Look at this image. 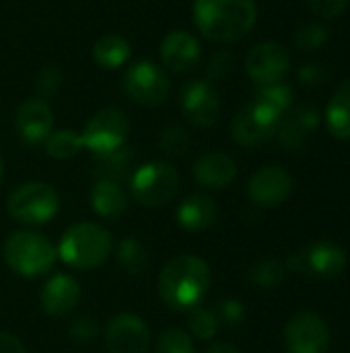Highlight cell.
<instances>
[{"mask_svg": "<svg viewBox=\"0 0 350 353\" xmlns=\"http://www.w3.org/2000/svg\"><path fill=\"white\" fill-rule=\"evenodd\" d=\"M161 62L177 74L194 70L202 60V46L196 35L184 29L167 33L161 41Z\"/></svg>", "mask_w": 350, "mask_h": 353, "instance_id": "17", "label": "cell"}, {"mask_svg": "<svg viewBox=\"0 0 350 353\" xmlns=\"http://www.w3.org/2000/svg\"><path fill=\"white\" fill-rule=\"evenodd\" d=\"M291 70V54L278 41H260L245 56V72L258 85L283 83Z\"/></svg>", "mask_w": 350, "mask_h": 353, "instance_id": "12", "label": "cell"}, {"mask_svg": "<svg viewBox=\"0 0 350 353\" xmlns=\"http://www.w3.org/2000/svg\"><path fill=\"white\" fill-rule=\"evenodd\" d=\"M256 103L268 108L270 112L278 114L281 118L287 116L293 103V89L285 83H272V85H260L254 97Z\"/></svg>", "mask_w": 350, "mask_h": 353, "instance_id": "27", "label": "cell"}, {"mask_svg": "<svg viewBox=\"0 0 350 353\" xmlns=\"http://www.w3.org/2000/svg\"><path fill=\"white\" fill-rule=\"evenodd\" d=\"M194 25L215 43L243 39L258 21L256 0H194Z\"/></svg>", "mask_w": 350, "mask_h": 353, "instance_id": "1", "label": "cell"}, {"mask_svg": "<svg viewBox=\"0 0 350 353\" xmlns=\"http://www.w3.org/2000/svg\"><path fill=\"white\" fill-rule=\"evenodd\" d=\"M208 285L210 269L194 254L171 259L159 275V296L173 310H192L200 306Z\"/></svg>", "mask_w": 350, "mask_h": 353, "instance_id": "2", "label": "cell"}, {"mask_svg": "<svg viewBox=\"0 0 350 353\" xmlns=\"http://www.w3.org/2000/svg\"><path fill=\"white\" fill-rule=\"evenodd\" d=\"M297 79L305 87H320L330 81V68L324 62H307L297 70Z\"/></svg>", "mask_w": 350, "mask_h": 353, "instance_id": "35", "label": "cell"}, {"mask_svg": "<svg viewBox=\"0 0 350 353\" xmlns=\"http://www.w3.org/2000/svg\"><path fill=\"white\" fill-rule=\"evenodd\" d=\"M233 66H235V58H233L231 52H227V50L217 52L210 58V62H208V68H206L208 79L206 81H221V79L229 77L231 70H233Z\"/></svg>", "mask_w": 350, "mask_h": 353, "instance_id": "36", "label": "cell"}, {"mask_svg": "<svg viewBox=\"0 0 350 353\" xmlns=\"http://www.w3.org/2000/svg\"><path fill=\"white\" fill-rule=\"evenodd\" d=\"M179 188L177 170L167 161H151L140 165L132 180L130 190L142 207H163L167 205Z\"/></svg>", "mask_w": 350, "mask_h": 353, "instance_id": "6", "label": "cell"}, {"mask_svg": "<svg viewBox=\"0 0 350 353\" xmlns=\"http://www.w3.org/2000/svg\"><path fill=\"white\" fill-rule=\"evenodd\" d=\"M179 108L184 118L200 128H210L221 114V99L215 85L206 79L188 81L179 91Z\"/></svg>", "mask_w": 350, "mask_h": 353, "instance_id": "13", "label": "cell"}, {"mask_svg": "<svg viewBox=\"0 0 350 353\" xmlns=\"http://www.w3.org/2000/svg\"><path fill=\"white\" fill-rule=\"evenodd\" d=\"M194 180L210 190L227 188L237 176V163L227 153H204L194 161Z\"/></svg>", "mask_w": 350, "mask_h": 353, "instance_id": "20", "label": "cell"}, {"mask_svg": "<svg viewBox=\"0 0 350 353\" xmlns=\"http://www.w3.org/2000/svg\"><path fill=\"white\" fill-rule=\"evenodd\" d=\"M219 215L217 203L206 196V194H190L188 199H184L177 207V223L184 230L190 232H198V230H206L215 223Z\"/></svg>", "mask_w": 350, "mask_h": 353, "instance_id": "21", "label": "cell"}, {"mask_svg": "<svg viewBox=\"0 0 350 353\" xmlns=\"http://www.w3.org/2000/svg\"><path fill=\"white\" fill-rule=\"evenodd\" d=\"M217 314V321L219 325H227V327H237L245 321V308L239 300H233V298H227V300H221L215 310Z\"/></svg>", "mask_w": 350, "mask_h": 353, "instance_id": "34", "label": "cell"}, {"mask_svg": "<svg viewBox=\"0 0 350 353\" xmlns=\"http://www.w3.org/2000/svg\"><path fill=\"white\" fill-rule=\"evenodd\" d=\"M60 207V199L54 186L45 182H27L14 188L6 201L8 215L25 225L47 223Z\"/></svg>", "mask_w": 350, "mask_h": 353, "instance_id": "5", "label": "cell"}, {"mask_svg": "<svg viewBox=\"0 0 350 353\" xmlns=\"http://www.w3.org/2000/svg\"><path fill=\"white\" fill-rule=\"evenodd\" d=\"M307 6L316 17L324 21H332L347 10L349 0H307Z\"/></svg>", "mask_w": 350, "mask_h": 353, "instance_id": "37", "label": "cell"}, {"mask_svg": "<svg viewBox=\"0 0 350 353\" xmlns=\"http://www.w3.org/2000/svg\"><path fill=\"white\" fill-rule=\"evenodd\" d=\"M45 153L54 159H70L74 157L80 149H83V141L80 134L68 128L62 130H54L47 139H45Z\"/></svg>", "mask_w": 350, "mask_h": 353, "instance_id": "28", "label": "cell"}, {"mask_svg": "<svg viewBox=\"0 0 350 353\" xmlns=\"http://www.w3.org/2000/svg\"><path fill=\"white\" fill-rule=\"evenodd\" d=\"M293 176L281 165L258 170L248 182V196L258 207H278L293 194Z\"/></svg>", "mask_w": 350, "mask_h": 353, "instance_id": "14", "label": "cell"}, {"mask_svg": "<svg viewBox=\"0 0 350 353\" xmlns=\"http://www.w3.org/2000/svg\"><path fill=\"white\" fill-rule=\"evenodd\" d=\"M122 89L130 101L144 108H155L169 97L171 83L159 64L151 60H136L126 68Z\"/></svg>", "mask_w": 350, "mask_h": 353, "instance_id": "7", "label": "cell"}, {"mask_svg": "<svg viewBox=\"0 0 350 353\" xmlns=\"http://www.w3.org/2000/svg\"><path fill=\"white\" fill-rule=\"evenodd\" d=\"M58 252L52 242L37 232H14L4 242L6 265L23 277H39L52 271Z\"/></svg>", "mask_w": 350, "mask_h": 353, "instance_id": "4", "label": "cell"}, {"mask_svg": "<svg viewBox=\"0 0 350 353\" xmlns=\"http://www.w3.org/2000/svg\"><path fill=\"white\" fill-rule=\"evenodd\" d=\"M130 58H132V46L122 35L107 33V35H101L93 43V60L101 68H109V70L120 68Z\"/></svg>", "mask_w": 350, "mask_h": 353, "instance_id": "24", "label": "cell"}, {"mask_svg": "<svg viewBox=\"0 0 350 353\" xmlns=\"http://www.w3.org/2000/svg\"><path fill=\"white\" fill-rule=\"evenodd\" d=\"M80 302V285L70 275H54L41 290V308L50 316H66Z\"/></svg>", "mask_w": 350, "mask_h": 353, "instance_id": "19", "label": "cell"}, {"mask_svg": "<svg viewBox=\"0 0 350 353\" xmlns=\"http://www.w3.org/2000/svg\"><path fill=\"white\" fill-rule=\"evenodd\" d=\"M17 134L27 145H41L54 132V112L43 97L25 99L14 116Z\"/></svg>", "mask_w": 350, "mask_h": 353, "instance_id": "16", "label": "cell"}, {"mask_svg": "<svg viewBox=\"0 0 350 353\" xmlns=\"http://www.w3.org/2000/svg\"><path fill=\"white\" fill-rule=\"evenodd\" d=\"M206 353H239V350L235 345H229V343H217Z\"/></svg>", "mask_w": 350, "mask_h": 353, "instance_id": "41", "label": "cell"}, {"mask_svg": "<svg viewBox=\"0 0 350 353\" xmlns=\"http://www.w3.org/2000/svg\"><path fill=\"white\" fill-rule=\"evenodd\" d=\"M283 118L268 108L252 101L243 105L231 122V137L241 147H260L276 137Z\"/></svg>", "mask_w": 350, "mask_h": 353, "instance_id": "10", "label": "cell"}, {"mask_svg": "<svg viewBox=\"0 0 350 353\" xmlns=\"http://www.w3.org/2000/svg\"><path fill=\"white\" fill-rule=\"evenodd\" d=\"M157 353H196L192 337L182 329L165 331L157 341Z\"/></svg>", "mask_w": 350, "mask_h": 353, "instance_id": "33", "label": "cell"}, {"mask_svg": "<svg viewBox=\"0 0 350 353\" xmlns=\"http://www.w3.org/2000/svg\"><path fill=\"white\" fill-rule=\"evenodd\" d=\"M105 345L109 353H146L151 345V331L136 314H118L105 329Z\"/></svg>", "mask_w": 350, "mask_h": 353, "instance_id": "15", "label": "cell"}, {"mask_svg": "<svg viewBox=\"0 0 350 353\" xmlns=\"http://www.w3.org/2000/svg\"><path fill=\"white\" fill-rule=\"evenodd\" d=\"M326 126L338 141H350V79L340 83L326 105Z\"/></svg>", "mask_w": 350, "mask_h": 353, "instance_id": "23", "label": "cell"}, {"mask_svg": "<svg viewBox=\"0 0 350 353\" xmlns=\"http://www.w3.org/2000/svg\"><path fill=\"white\" fill-rule=\"evenodd\" d=\"M91 207L103 219H118L126 211L128 199H126L120 182L97 180L91 190Z\"/></svg>", "mask_w": 350, "mask_h": 353, "instance_id": "22", "label": "cell"}, {"mask_svg": "<svg viewBox=\"0 0 350 353\" xmlns=\"http://www.w3.org/2000/svg\"><path fill=\"white\" fill-rule=\"evenodd\" d=\"M159 147H161V151L165 155L179 157V155H184L190 149V134L182 126L171 124V126H167V128L161 130V134H159Z\"/></svg>", "mask_w": 350, "mask_h": 353, "instance_id": "32", "label": "cell"}, {"mask_svg": "<svg viewBox=\"0 0 350 353\" xmlns=\"http://www.w3.org/2000/svg\"><path fill=\"white\" fill-rule=\"evenodd\" d=\"M116 256H118V265L128 275H140L149 267V252H146V248L142 246L140 240H136L132 236L120 240Z\"/></svg>", "mask_w": 350, "mask_h": 353, "instance_id": "25", "label": "cell"}, {"mask_svg": "<svg viewBox=\"0 0 350 353\" xmlns=\"http://www.w3.org/2000/svg\"><path fill=\"white\" fill-rule=\"evenodd\" d=\"M188 327L190 331L198 337V339H212L219 331V321H217V314L212 310H206V308H192L188 310Z\"/></svg>", "mask_w": 350, "mask_h": 353, "instance_id": "30", "label": "cell"}, {"mask_svg": "<svg viewBox=\"0 0 350 353\" xmlns=\"http://www.w3.org/2000/svg\"><path fill=\"white\" fill-rule=\"evenodd\" d=\"M287 265L278 259H260L250 269V281L260 290H276L287 277Z\"/></svg>", "mask_w": 350, "mask_h": 353, "instance_id": "26", "label": "cell"}, {"mask_svg": "<svg viewBox=\"0 0 350 353\" xmlns=\"http://www.w3.org/2000/svg\"><path fill=\"white\" fill-rule=\"evenodd\" d=\"M0 353H27L23 343L10 335V333H0Z\"/></svg>", "mask_w": 350, "mask_h": 353, "instance_id": "40", "label": "cell"}, {"mask_svg": "<svg viewBox=\"0 0 350 353\" xmlns=\"http://www.w3.org/2000/svg\"><path fill=\"white\" fill-rule=\"evenodd\" d=\"M330 39V33L320 23H303L295 31V46L301 52H316Z\"/></svg>", "mask_w": 350, "mask_h": 353, "instance_id": "31", "label": "cell"}, {"mask_svg": "<svg viewBox=\"0 0 350 353\" xmlns=\"http://www.w3.org/2000/svg\"><path fill=\"white\" fill-rule=\"evenodd\" d=\"M95 157H97V168L95 170L99 174V180L118 182L130 170V151H126L124 147H120L118 151L105 153V155H95Z\"/></svg>", "mask_w": 350, "mask_h": 353, "instance_id": "29", "label": "cell"}, {"mask_svg": "<svg viewBox=\"0 0 350 353\" xmlns=\"http://www.w3.org/2000/svg\"><path fill=\"white\" fill-rule=\"evenodd\" d=\"M320 122H322L320 110L311 103H301L293 112H287V116L283 118L276 130L278 143L287 151H299L305 147L307 139L318 130Z\"/></svg>", "mask_w": 350, "mask_h": 353, "instance_id": "18", "label": "cell"}, {"mask_svg": "<svg viewBox=\"0 0 350 353\" xmlns=\"http://www.w3.org/2000/svg\"><path fill=\"white\" fill-rule=\"evenodd\" d=\"M285 265L299 275L332 279L347 269V252L334 242H314L295 252Z\"/></svg>", "mask_w": 350, "mask_h": 353, "instance_id": "9", "label": "cell"}, {"mask_svg": "<svg viewBox=\"0 0 350 353\" xmlns=\"http://www.w3.org/2000/svg\"><path fill=\"white\" fill-rule=\"evenodd\" d=\"M130 130V122L126 114L118 108L99 110L80 132L83 147L93 151L95 155H105L124 147Z\"/></svg>", "mask_w": 350, "mask_h": 353, "instance_id": "8", "label": "cell"}, {"mask_svg": "<svg viewBox=\"0 0 350 353\" xmlns=\"http://www.w3.org/2000/svg\"><path fill=\"white\" fill-rule=\"evenodd\" d=\"M60 85H62V74H60V70H58L56 66H45V68H41L39 74H37V79H35V87H37V91L41 93L43 99H45L47 95L58 93Z\"/></svg>", "mask_w": 350, "mask_h": 353, "instance_id": "38", "label": "cell"}, {"mask_svg": "<svg viewBox=\"0 0 350 353\" xmlns=\"http://www.w3.org/2000/svg\"><path fill=\"white\" fill-rule=\"evenodd\" d=\"M285 347L289 353H326L330 347L326 321L311 310L297 312L285 327Z\"/></svg>", "mask_w": 350, "mask_h": 353, "instance_id": "11", "label": "cell"}, {"mask_svg": "<svg viewBox=\"0 0 350 353\" xmlns=\"http://www.w3.org/2000/svg\"><path fill=\"white\" fill-rule=\"evenodd\" d=\"M113 250L111 236L97 223H76L68 228L60 240L58 256L72 269L93 271L101 267Z\"/></svg>", "mask_w": 350, "mask_h": 353, "instance_id": "3", "label": "cell"}, {"mask_svg": "<svg viewBox=\"0 0 350 353\" xmlns=\"http://www.w3.org/2000/svg\"><path fill=\"white\" fill-rule=\"evenodd\" d=\"M2 178H4V163H2V157H0V184H2Z\"/></svg>", "mask_w": 350, "mask_h": 353, "instance_id": "42", "label": "cell"}, {"mask_svg": "<svg viewBox=\"0 0 350 353\" xmlns=\"http://www.w3.org/2000/svg\"><path fill=\"white\" fill-rule=\"evenodd\" d=\"M70 335L76 341H91L97 335V323L91 316H80L70 325Z\"/></svg>", "mask_w": 350, "mask_h": 353, "instance_id": "39", "label": "cell"}]
</instances>
